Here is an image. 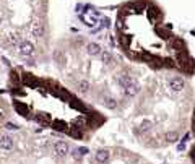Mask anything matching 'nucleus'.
I'll return each mask as SVG.
<instances>
[{
  "label": "nucleus",
  "mask_w": 195,
  "mask_h": 164,
  "mask_svg": "<svg viewBox=\"0 0 195 164\" xmlns=\"http://www.w3.org/2000/svg\"><path fill=\"white\" fill-rule=\"evenodd\" d=\"M168 86H169L171 91L177 93V91H182V89H184V86H185V81H184L180 76H172V78L168 80Z\"/></svg>",
  "instance_id": "nucleus-1"
},
{
  "label": "nucleus",
  "mask_w": 195,
  "mask_h": 164,
  "mask_svg": "<svg viewBox=\"0 0 195 164\" xmlns=\"http://www.w3.org/2000/svg\"><path fill=\"white\" fill-rule=\"evenodd\" d=\"M68 151H70L68 143H65V141L54 143V153H55V156H59V158H65V156L68 154Z\"/></svg>",
  "instance_id": "nucleus-2"
},
{
  "label": "nucleus",
  "mask_w": 195,
  "mask_h": 164,
  "mask_svg": "<svg viewBox=\"0 0 195 164\" xmlns=\"http://www.w3.org/2000/svg\"><path fill=\"white\" fill-rule=\"evenodd\" d=\"M95 158H96V161L99 163V164H107V163H109V159H111V151L107 148L98 149L96 154H95Z\"/></svg>",
  "instance_id": "nucleus-3"
},
{
  "label": "nucleus",
  "mask_w": 195,
  "mask_h": 164,
  "mask_svg": "<svg viewBox=\"0 0 195 164\" xmlns=\"http://www.w3.org/2000/svg\"><path fill=\"white\" fill-rule=\"evenodd\" d=\"M132 81H135V80L132 78L128 73H120V75L117 76V83H119V86H120V88H124V89L127 88V86L130 85Z\"/></svg>",
  "instance_id": "nucleus-4"
},
{
  "label": "nucleus",
  "mask_w": 195,
  "mask_h": 164,
  "mask_svg": "<svg viewBox=\"0 0 195 164\" xmlns=\"http://www.w3.org/2000/svg\"><path fill=\"white\" fill-rule=\"evenodd\" d=\"M33 52H34V46L29 41H23V42L20 44V54L21 55H26L28 57V55H31Z\"/></svg>",
  "instance_id": "nucleus-5"
},
{
  "label": "nucleus",
  "mask_w": 195,
  "mask_h": 164,
  "mask_svg": "<svg viewBox=\"0 0 195 164\" xmlns=\"http://www.w3.org/2000/svg\"><path fill=\"white\" fill-rule=\"evenodd\" d=\"M0 148L5 149V151H10V149L13 148V138L8 137V135H3V137L0 138Z\"/></svg>",
  "instance_id": "nucleus-6"
},
{
  "label": "nucleus",
  "mask_w": 195,
  "mask_h": 164,
  "mask_svg": "<svg viewBox=\"0 0 195 164\" xmlns=\"http://www.w3.org/2000/svg\"><path fill=\"white\" fill-rule=\"evenodd\" d=\"M140 89H141V88H140V85H138L137 81H132L130 85H128L127 88L124 89V91H125L127 96H137V94L140 93Z\"/></svg>",
  "instance_id": "nucleus-7"
},
{
  "label": "nucleus",
  "mask_w": 195,
  "mask_h": 164,
  "mask_svg": "<svg viewBox=\"0 0 195 164\" xmlns=\"http://www.w3.org/2000/svg\"><path fill=\"white\" fill-rule=\"evenodd\" d=\"M169 46L172 47L174 51L180 52V51H184V41L180 39V37H171V41H169Z\"/></svg>",
  "instance_id": "nucleus-8"
},
{
  "label": "nucleus",
  "mask_w": 195,
  "mask_h": 164,
  "mask_svg": "<svg viewBox=\"0 0 195 164\" xmlns=\"http://www.w3.org/2000/svg\"><path fill=\"white\" fill-rule=\"evenodd\" d=\"M86 52H88L89 55H101V46L96 42H89L88 46H86Z\"/></svg>",
  "instance_id": "nucleus-9"
},
{
  "label": "nucleus",
  "mask_w": 195,
  "mask_h": 164,
  "mask_svg": "<svg viewBox=\"0 0 195 164\" xmlns=\"http://www.w3.org/2000/svg\"><path fill=\"white\" fill-rule=\"evenodd\" d=\"M33 34L36 37H43L44 36V24L41 21H34L33 23Z\"/></svg>",
  "instance_id": "nucleus-10"
},
{
  "label": "nucleus",
  "mask_w": 195,
  "mask_h": 164,
  "mask_svg": "<svg viewBox=\"0 0 195 164\" xmlns=\"http://www.w3.org/2000/svg\"><path fill=\"white\" fill-rule=\"evenodd\" d=\"M88 154V148H85V146H81V148H76V149H73L72 151V156H73V159H81L83 156H86Z\"/></svg>",
  "instance_id": "nucleus-11"
},
{
  "label": "nucleus",
  "mask_w": 195,
  "mask_h": 164,
  "mask_svg": "<svg viewBox=\"0 0 195 164\" xmlns=\"http://www.w3.org/2000/svg\"><path fill=\"white\" fill-rule=\"evenodd\" d=\"M151 130H153V122L151 120H143L140 124V127H138L137 133L138 132H141V133H148V132H151Z\"/></svg>",
  "instance_id": "nucleus-12"
},
{
  "label": "nucleus",
  "mask_w": 195,
  "mask_h": 164,
  "mask_svg": "<svg viewBox=\"0 0 195 164\" xmlns=\"http://www.w3.org/2000/svg\"><path fill=\"white\" fill-rule=\"evenodd\" d=\"M103 104L107 107V109H116L117 107V101H116V97H112V96H104Z\"/></svg>",
  "instance_id": "nucleus-13"
},
{
  "label": "nucleus",
  "mask_w": 195,
  "mask_h": 164,
  "mask_svg": "<svg viewBox=\"0 0 195 164\" xmlns=\"http://www.w3.org/2000/svg\"><path fill=\"white\" fill-rule=\"evenodd\" d=\"M52 127H54L55 130H59V132H67V124H65V122H62V120L52 122Z\"/></svg>",
  "instance_id": "nucleus-14"
},
{
  "label": "nucleus",
  "mask_w": 195,
  "mask_h": 164,
  "mask_svg": "<svg viewBox=\"0 0 195 164\" xmlns=\"http://www.w3.org/2000/svg\"><path fill=\"white\" fill-rule=\"evenodd\" d=\"M177 140H179V133L177 132H174V130H171L166 133V141H169V143H176Z\"/></svg>",
  "instance_id": "nucleus-15"
},
{
  "label": "nucleus",
  "mask_w": 195,
  "mask_h": 164,
  "mask_svg": "<svg viewBox=\"0 0 195 164\" xmlns=\"http://www.w3.org/2000/svg\"><path fill=\"white\" fill-rule=\"evenodd\" d=\"M101 60H103L106 65H111L112 64V55H111L109 52L104 51V52H101Z\"/></svg>",
  "instance_id": "nucleus-16"
},
{
  "label": "nucleus",
  "mask_w": 195,
  "mask_h": 164,
  "mask_svg": "<svg viewBox=\"0 0 195 164\" xmlns=\"http://www.w3.org/2000/svg\"><path fill=\"white\" fill-rule=\"evenodd\" d=\"M78 89L81 93H88V89H89V83L86 81V80H81V81L78 83Z\"/></svg>",
  "instance_id": "nucleus-17"
},
{
  "label": "nucleus",
  "mask_w": 195,
  "mask_h": 164,
  "mask_svg": "<svg viewBox=\"0 0 195 164\" xmlns=\"http://www.w3.org/2000/svg\"><path fill=\"white\" fill-rule=\"evenodd\" d=\"M158 34H161L163 39H171V33L168 29H164V28H158Z\"/></svg>",
  "instance_id": "nucleus-18"
},
{
  "label": "nucleus",
  "mask_w": 195,
  "mask_h": 164,
  "mask_svg": "<svg viewBox=\"0 0 195 164\" xmlns=\"http://www.w3.org/2000/svg\"><path fill=\"white\" fill-rule=\"evenodd\" d=\"M36 120L37 122H44V124H46V122L51 120V117H49L47 114H39V116H36Z\"/></svg>",
  "instance_id": "nucleus-19"
},
{
  "label": "nucleus",
  "mask_w": 195,
  "mask_h": 164,
  "mask_svg": "<svg viewBox=\"0 0 195 164\" xmlns=\"http://www.w3.org/2000/svg\"><path fill=\"white\" fill-rule=\"evenodd\" d=\"M75 125H78V128H85V125H86L85 117H78V119L75 120Z\"/></svg>",
  "instance_id": "nucleus-20"
},
{
  "label": "nucleus",
  "mask_w": 195,
  "mask_h": 164,
  "mask_svg": "<svg viewBox=\"0 0 195 164\" xmlns=\"http://www.w3.org/2000/svg\"><path fill=\"white\" fill-rule=\"evenodd\" d=\"M156 15H158V10H156L155 7H150V8H148V16H150V20H155Z\"/></svg>",
  "instance_id": "nucleus-21"
},
{
  "label": "nucleus",
  "mask_w": 195,
  "mask_h": 164,
  "mask_svg": "<svg viewBox=\"0 0 195 164\" xmlns=\"http://www.w3.org/2000/svg\"><path fill=\"white\" fill-rule=\"evenodd\" d=\"M132 7L135 8V12H137V13H141V12H143V8H145V5H143L141 2H137V3H133Z\"/></svg>",
  "instance_id": "nucleus-22"
},
{
  "label": "nucleus",
  "mask_w": 195,
  "mask_h": 164,
  "mask_svg": "<svg viewBox=\"0 0 195 164\" xmlns=\"http://www.w3.org/2000/svg\"><path fill=\"white\" fill-rule=\"evenodd\" d=\"M101 26H103V28H109L111 26V20L109 18H107V16H104V18H101Z\"/></svg>",
  "instance_id": "nucleus-23"
},
{
  "label": "nucleus",
  "mask_w": 195,
  "mask_h": 164,
  "mask_svg": "<svg viewBox=\"0 0 195 164\" xmlns=\"http://www.w3.org/2000/svg\"><path fill=\"white\" fill-rule=\"evenodd\" d=\"M24 83H28V85H36V80L31 78L29 75H24Z\"/></svg>",
  "instance_id": "nucleus-24"
},
{
  "label": "nucleus",
  "mask_w": 195,
  "mask_h": 164,
  "mask_svg": "<svg viewBox=\"0 0 195 164\" xmlns=\"http://www.w3.org/2000/svg\"><path fill=\"white\" fill-rule=\"evenodd\" d=\"M119 39H120V44H122V46H127V44L130 42V39H128L127 36H119Z\"/></svg>",
  "instance_id": "nucleus-25"
},
{
  "label": "nucleus",
  "mask_w": 195,
  "mask_h": 164,
  "mask_svg": "<svg viewBox=\"0 0 195 164\" xmlns=\"http://www.w3.org/2000/svg\"><path fill=\"white\" fill-rule=\"evenodd\" d=\"M70 133L73 135V137H76V138H80V137H81V132H80V130H76V127H73V128H72V130H70Z\"/></svg>",
  "instance_id": "nucleus-26"
},
{
  "label": "nucleus",
  "mask_w": 195,
  "mask_h": 164,
  "mask_svg": "<svg viewBox=\"0 0 195 164\" xmlns=\"http://www.w3.org/2000/svg\"><path fill=\"white\" fill-rule=\"evenodd\" d=\"M5 127H7V128H8V130H16V128H18V127H16V125H15V124H13V122H8V124H7V125H5Z\"/></svg>",
  "instance_id": "nucleus-27"
},
{
  "label": "nucleus",
  "mask_w": 195,
  "mask_h": 164,
  "mask_svg": "<svg viewBox=\"0 0 195 164\" xmlns=\"http://www.w3.org/2000/svg\"><path fill=\"white\" fill-rule=\"evenodd\" d=\"M192 158L195 159V148H194V153H192Z\"/></svg>",
  "instance_id": "nucleus-28"
},
{
  "label": "nucleus",
  "mask_w": 195,
  "mask_h": 164,
  "mask_svg": "<svg viewBox=\"0 0 195 164\" xmlns=\"http://www.w3.org/2000/svg\"><path fill=\"white\" fill-rule=\"evenodd\" d=\"M0 21H2V20H0Z\"/></svg>",
  "instance_id": "nucleus-29"
}]
</instances>
